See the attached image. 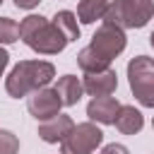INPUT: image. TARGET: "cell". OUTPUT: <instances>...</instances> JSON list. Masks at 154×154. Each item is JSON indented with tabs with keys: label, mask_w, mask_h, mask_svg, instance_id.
<instances>
[{
	"label": "cell",
	"mask_w": 154,
	"mask_h": 154,
	"mask_svg": "<svg viewBox=\"0 0 154 154\" xmlns=\"http://www.w3.org/2000/svg\"><path fill=\"white\" fill-rule=\"evenodd\" d=\"M120 111L118 99L113 96H96L87 103V116L91 123H101V125H113L116 116Z\"/></svg>",
	"instance_id": "9c48e42d"
},
{
	"label": "cell",
	"mask_w": 154,
	"mask_h": 154,
	"mask_svg": "<svg viewBox=\"0 0 154 154\" xmlns=\"http://www.w3.org/2000/svg\"><path fill=\"white\" fill-rule=\"evenodd\" d=\"M72 128H75L72 118L58 113V116H53V118H48V120H41V125H38V137H41L43 142H48V144H55V142H63V140L70 135Z\"/></svg>",
	"instance_id": "30bf717a"
},
{
	"label": "cell",
	"mask_w": 154,
	"mask_h": 154,
	"mask_svg": "<svg viewBox=\"0 0 154 154\" xmlns=\"http://www.w3.org/2000/svg\"><path fill=\"white\" fill-rule=\"evenodd\" d=\"M19 41V24L10 17H0V46Z\"/></svg>",
	"instance_id": "2e32d148"
},
{
	"label": "cell",
	"mask_w": 154,
	"mask_h": 154,
	"mask_svg": "<svg viewBox=\"0 0 154 154\" xmlns=\"http://www.w3.org/2000/svg\"><path fill=\"white\" fill-rule=\"evenodd\" d=\"M38 2L41 0H14V7H19V10H34Z\"/></svg>",
	"instance_id": "d6986e66"
},
{
	"label": "cell",
	"mask_w": 154,
	"mask_h": 154,
	"mask_svg": "<svg viewBox=\"0 0 154 154\" xmlns=\"http://www.w3.org/2000/svg\"><path fill=\"white\" fill-rule=\"evenodd\" d=\"M0 2H2V0H0Z\"/></svg>",
	"instance_id": "603a6c76"
},
{
	"label": "cell",
	"mask_w": 154,
	"mask_h": 154,
	"mask_svg": "<svg viewBox=\"0 0 154 154\" xmlns=\"http://www.w3.org/2000/svg\"><path fill=\"white\" fill-rule=\"evenodd\" d=\"M113 125L123 132V135H137L144 128V116L135 108V106H120Z\"/></svg>",
	"instance_id": "8fae6325"
},
{
	"label": "cell",
	"mask_w": 154,
	"mask_h": 154,
	"mask_svg": "<svg viewBox=\"0 0 154 154\" xmlns=\"http://www.w3.org/2000/svg\"><path fill=\"white\" fill-rule=\"evenodd\" d=\"M128 82L132 96L144 108H154V58L135 55L128 63Z\"/></svg>",
	"instance_id": "277c9868"
},
{
	"label": "cell",
	"mask_w": 154,
	"mask_h": 154,
	"mask_svg": "<svg viewBox=\"0 0 154 154\" xmlns=\"http://www.w3.org/2000/svg\"><path fill=\"white\" fill-rule=\"evenodd\" d=\"M149 43H152V48H154V31H152V36H149Z\"/></svg>",
	"instance_id": "44dd1931"
},
{
	"label": "cell",
	"mask_w": 154,
	"mask_h": 154,
	"mask_svg": "<svg viewBox=\"0 0 154 154\" xmlns=\"http://www.w3.org/2000/svg\"><path fill=\"white\" fill-rule=\"evenodd\" d=\"M103 142V132L96 128V123H77L70 135L60 142V154H91Z\"/></svg>",
	"instance_id": "5b68a950"
},
{
	"label": "cell",
	"mask_w": 154,
	"mask_h": 154,
	"mask_svg": "<svg viewBox=\"0 0 154 154\" xmlns=\"http://www.w3.org/2000/svg\"><path fill=\"white\" fill-rule=\"evenodd\" d=\"M77 65L82 67L84 75H91V72H103V70H108V67H111V60L101 58L96 51H91V48L87 46V48H82V51L77 53Z\"/></svg>",
	"instance_id": "5bb4252c"
},
{
	"label": "cell",
	"mask_w": 154,
	"mask_h": 154,
	"mask_svg": "<svg viewBox=\"0 0 154 154\" xmlns=\"http://www.w3.org/2000/svg\"><path fill=\"white\" fill-rule=\"evenodd\" d=\"M19 38L41 55H58L70 43L63 31L41 14H29L19 22Z\"/></svg>",
	"instance_id": "6da1fadb"
},
{
	"label": "cell",
	"mask_w": 154,
	"mask_h": 154,
	"mask_svg": "<svg viewBox=\"0 0 154 154\" xmlns=\"http://www.w3.org/2000/svg\"><path fill=\"white\" fill-rule=\"evenodd\" d=\"M101 154H130V152H128V147H123L118 142H111V144H106L101 149Z\"/></svg>",
	"instance_id": "ac0fdd59"
},
{
	"label": "cell",
	"mask_w": 154,
	"mask_h": 154,
	"mask_svg": "<svg viewBox=\"0 0 154 154\" xmlns=\"http://www.w3.org/2000/svg\"><path fill=\"white\" fill-rule=\"evenodd\" d=\"M51 22L63 31V36H65L67 41H77V38H79V24H77V14H75V12L60 10V12H55V17H53Z\"/></svg>",
	"instance_id": "9a60e30c"
},
{
	"label": "cell",
	"mask_w": 154,
	"mask_h": 154,
	"mask_svg": "<svg viewBox=\"0 0 154 154\" xmlns=\"http://www.w3.org/2000/svg\"><path fill=\"white\" fill-rule=\"evenodd\" d=\"M106 10H108V0H79L77 19L82 24H94L96 19H103Z\"/></svg>",
	"instance_id": "4fadbf2b"
},
{
	"label": "cell",
	"mask_w": 154,
	"mask_h": 154,
	"mask_svg": "<svg viewBox=\"0 0 154 154\" xmlns=\"http://www.w3.org/2000/svg\"><path fill=\"white\" fill-rule=\"evenodd\" d=\"M125 43H128L125 31H123V29H118V26H113V24H106V22H103V24L94 31L89 48H91V51H96L101 58L113 60V58H118V55L125 51Z\"/></svg>",
	"instance_id": "8992f818"
},
{
	"label": "cell",
	"mask_w": 154,
	"mask_h": 154,
	"mask_svg": "<svg viewBox=\"0 0 154 154\" xmlns=\"http://www.w3.org/2000/svg\"><path fill=\"white\" fill-rule=\"evenodd\" d=\"M10 65V53L0 46V77H2V72H5V67Z\"/></svg>",
	"instance_id": "ffe728a7"
},
{
	"label": "cell",
	"mask_w": 154,
	"mask_h": 154,
	"mask_svg": "<svg viewBox=\"0 0 154 154\" xmlns=\"http://www.w3.org/2000/svg\"><path fill=\"white\" fill-rule=\"evenodd\" d=\"M26 108H29V113H31L36 120H48V118H53V116L60 113L63 101H60V96H58L55 89L43 87V89L31 91V96H29V101H26Z\"/></svg>",
	"instance_id": "52a82bcc"
},
{
	"label": "cell",
	"mask_w": 154,
	"mask_h": 154,
	"mask_svg": "<svg viewBox=\"0 0 154 154\" xmlns=\"http://www.w3.org/2000/svg\"><path fill=\"white\" fill-rule=\"evenodd\" d=\"M82 89L84 94L89 96H111L116 89H118V75L116 70H103V72H91V75H84V82H82Z\"/></svg>",
	"instance_id": "ba28073f"
},
{
	"label": "cell",
	"mask_w": 154,
	"mask_h": 154,
	"mask_svg": "<svg viewBox=\"0 0 154 154\" xmlns=\"http://www.w3.org/2000/svg\"><path fill=\"white\" fill-rule=\"evenodd\" d=\"M154 17V0H113L103 14L106 24L118 29H142Z\"/></svg>",
	"instance_id": "3957f363"
},
{
	"label": "cell",
	"mask_w": 154,
	"mask_h": 154,
	"mask_svg": "<svg viewBox=\"0 0 154 154\" xmlns=\"http://www.w3.org/2000/svg\"><path fill=\"white\" fill-rule=\"evenodd\" d=\"M53 77H55L53 63H48V60H19L10 70V75L5 79V89L10 96L22 99L36 89L48 87Z\"/></svg>",
	"instance_id": "7a4b0ae2"
},
{
	"label": "cell",
	"mask_w": 154,
	"mask_h": 154,
	"mask_svg": "<svg viewBox=\"0 0 154 154\" xmlns=\"http://www.w3.org/2000/svg\"><path fill=\"white\" fill-rule=\"evenodd\" d=\"M19 152V137L10 130H0V154H17Z\"/></svg>",
	"instance_id": "e0dca14e"
},
{
	"label": "cell",
	"mask_w": 154,
	"mask_h": 154,
	"mask_svg": "<svg viewBox=\"0 0 154 154\" xmlns=\"http://www.w3.org/2000/svg\"><path fill=\"white\" fill-rule=\"evenodd\" d=\"M152 128H154V120H152Z\"/></svg>",
	"instance_id": "7402d4cb"
},
{
	"label": "cell",
	"mask_w": 154,
	"mask_h": 154,
	"mask_svg": "<svg viewBox=\"0 0 154 154\" xmlns=\"http://www.w3.org/2000/svg\"><path fill=\"white\" fill-rule=\"evenodd\" d=\"M53 89L58 91V96H60L63 106H75V103L82 99V94H84V89H82V82H79L75 75H63Z\"/></svg>",
	"instance_id": "7c38bea8"
}]
</instances>
